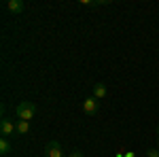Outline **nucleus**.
<instances>
[{
    "instance_id": "nucleus-1",
    "label": "nucleus",
    "mask_w": 159,
    "mask_h": 157,
    "mask_svg": "<svg viewBox=\"0 0 159 157\" xmlns=\"http://www.w3.org/2000/svg\"><path fill=\"white\" fill-rule=\"evenodd\" d=\"M15 115H17V119H24V121L34 119V115H36L34 102H19L17 109H15Z\"/></svg>"
},
{
    "instance_id": "nucleus-2",
    "label": "nucleus",
    "mask_w": 159,
    "mask_h": 157,
    "mask_svg": "<svg viewBox=\"0 0 159 157\" xmlns=\"http://www.w3.org/2000/svg\"><path fill=\"white\" fill-rule=\"evenodd\" d=\"M98 110H100V100L98 98H87V100H83V113L85 115H98Z\"/></svg>"
},
{
    "instance_id": "nucleus-3",
    "label": "nucleus",
    "mask_w": 159,
    "mask_h": 157,
    "mask_svg": "<svg viewBox=\"0 0 159 157\" xmlns=\"http://www.w3.org/2000/svg\"><path fill=\"white\" fill-rule=\"evenodd\" d=\"M45 155L47 157H64V151H61V145L57 140H51L45 146Z\"/></svg>"
},
{
    "instance_id": "nucleus-4",
    "label": "nucleus",
    "mask_w": 159,
    "mask_h": 157,
    "mask_svg": "<svg viewBox=\"0 0 159 157\" xmlns=\"http://www.w3.org/2000/svg\"><path fill=\"white\" fill-rule=\"evenodd\" d=\"M24 9H25V2H24V0H9V2H7V11L13 13V15L24 13Z\"/></svg>"
},
{
    "instance_id": "nucleus-5",
    "label": "nucleus",
    "mask_w": 159,
    "mask_h": 157,
    "mask_svg": "<svg viewBox=\"0 0 159 157\" xmlns=\"http://www.w3.org/2000/svg\"><path fill=\"white\" fill-rule=\"evenodd\" d=\"M0 132H2V136H13V134H17L15 132V123H13L11 119H2L0 121Z\"/></svg>"
},
{
    "instance_id": "nucleus-6",
    "label": "nucleus",
    "mask_w": 159,
    "mask_h": 157,
    "mask_svg": "<svg viewBox=\"0 0 159 157\" xmlns=\"http://www.w3.org/2000/svg\"><path fill=\"white\" fill-rule=\"evenodd\" d=\"M106 96H108V89H106V85H104V83L93 85V98H98V100H104Z\"/></svg>"
},
{
    "instance_id": "nucleus-7",
    "label": "nucleus",
    "mask_w": 159,
    "mask_h": 157,
    "mask_svg": "<svg viewBox=\"0 0 159 157\" xmlns=\"http://www.w3.org/2000/svg\"><path fill=\"white\" fill-rule=\"evenodd\" d=\"M15 132L21 134V136H24V134H28V132H30V121L17 119V121H15Z\"/></svg>"
},
{
    "instance_id": "nucleus-8",
    "label": "nucleus",
    "mask_w": 159,
    "mask_h": 157,
    "mask_svg": "<svg viewBox=\"0 0 159 157\" xmlns=\"http://www.w3.org/2000/svg\"><path fill=\"white\" fill-rule=\"evenodd\" d=\"M9 151H11V140H9L7 136H2V138H0V153L7 155Z\"/></svg>"
},
{
    "instance_id": "nucleus-9",
    "label": "nucleus",
    "mask_w": 159,
    "mask_h": 157,
    "mask_svg": "<svg viewBox=\"0 0 159 157\" xmlns=\"http://www.w3.org/2000/svg\"><path fill=\"white\" fill-rule=\"evenodd\" d=\"M147 157H159V149H148Z\"/></svg>"
},
{
    "instance_id": "nucleus-10",
    "label": "nucleus",
    "mask_w": 159,
    "mask_h": 157,
    "mask_svg": "<svg viewBox=\"0 0 159 157\" xmlns=\"http://www.w3.org/2000/svg\"><path fill=\"white\" fill-rule=\"evenodd\" d=\"M66 157H85V155H83L81 151H72V153H68Z\"/></svg>"
},
{
    "instance_id": "nucleus-11",
    "label": "nucleus",
    "mask_w": 159,
    "mask_h": 157,
    "mask_svg": "<svg viewBox=\"0 0 159 157\" xmlns=\"http://www.w3.org/2000/svg\"><path fill=\"white\" fill-rule=\"evenodd\" d=\"M157 132H159V130H157ZM157 149H159V146H157Z\"/></svg>"
}]
</instances>
